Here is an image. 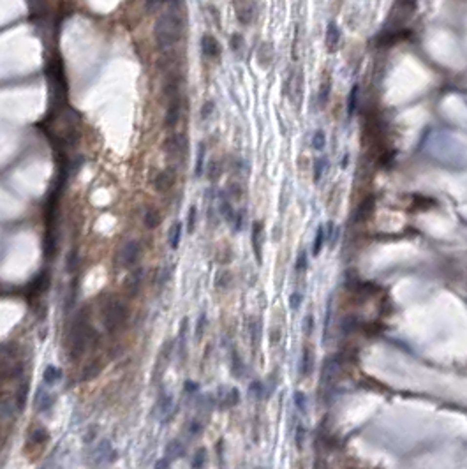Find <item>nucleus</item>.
I'll return each instance as SVG.
<instances>
[{
  "label": "nucleus",
  "mask_w": 467,
  "mask_h": 469,
  "mask_svg": "<svg viewBox=\"0 0 467 469\" xmlns=\"http://www.w3.org/2000/svg\"><path fill=\"white\" fill-rule=\"evenodd\" d=\"M97 374H99V367L94 363V365H90V367H86V369H85V376H83V379H85V381H88V379L95 378Z\"/></svg>",
  "instance_id": "44"
},
{
  "label": "nucleus",
  "mask_w": 467,
  "mask_h": 469,
  "mask_svg": "<svg viewBox=\"0 0 467 469\" xmlns=\"http://www.w3.org/2000/svg\"><path fill=\"white\" fill-rule=\"evenodd\" d=\"M48 284H50V276L46 274V272H42V274H39L37 276V279L34 280V288H36V291H46V288H48Z\"/></svg>",
  "instance_id": "25"
},
{
  "label": "nucleus",
  "mask_w": 467,
  "mask_h": 469,
  "mask_svg": "<svg viewBox=\"0 0 467 469\" xmlns=\"http://www.w3.org/2000/svg\"><path fill=\"white\" fill-rule=\"evenodd\" d=\"M203 170H205V145H199V150H198V161H196V168H194V173H196V176H201L203 175Z\"/></svg>",
  "instance_id": "26"
},
{
  "label": "nucleus",
  "mask_w": 467,
  "mask_h": 469,
  "mask_svg": "<svg viewBox=\"0 0 467 469\" xmlns=\"http://www.w3.org/2000/svg\"><path fill=\"white\" fill-rule=\"evenodd\" d=\"M48 430H46L44 427H39V428H34L30 434V441L36 443V445H41V443H46L48 441Z\"/></svg>",
  "instance_id": "24"
},
{
  "label": "nucleus",
  "mask_w": 467,
  "mask_h": 469,
  "mask_svg": "<svg viewBox=\"0 0 467 469\" xmlns=\"http://www.w3.org/2000/svg\"><path fill=\"white\" fill-rule=\"evenodd\" d=\"M297 445L298 447H303V441H305V428H303V425H298L297 428Z\"/></svg>",
  "instance_id": "47"
},
{
  "label": "nucleus",
  "mask_w": 467,
  "mask_h": 469,
  "mask_svg": "<svg viewBox=\"0 0 467 469\" xmlns=\"http://www.w3.org/2000/svg\"><path fill=\"white\" fill-rule=\"evenodd\" d=\"M180 120V95L171 97L170 104H168V111H166V127L173 129Z\"/></svg>",
  "instance_id": "9"
},
{
  "label": "nucleus",
  "mask_w": 467,
  "mask_h": 469,
  "mask_svg": "<svg viewBox=\"0 0 467 469\" xmlns=\"http://www.w3.org/2000/svg\"><path fill=\"white\" fill-rule=\"evenodd\" d=\"M201 48H203V53H205V57H208V59H215V57H219V55H220L219 43H217L215 37H212V36L203 37Z\"/></svg>",
  "instance_id": "12"
},
{
  "label": "nucleus",
  "mask_w": 467,
  "mask_h": 469,
  "mask_svg": "<svg viewBox=\"0 0 467 469\" xmlns=\"http://www.w3.org/2000/svg\"><path fill=\"white\" fill-rule=\"evenodd\" d=\"M141 279H143V270H141V268L134 270L129 277H127V282H126V284H127V289H129V295H130V297H134V295L138 293L139 284H141Z\"/></svg>",
  "instance_id": "18"
},
{
  "label": "nucleus",
  "mask_w": 467,
  "mask_h": 469,
  "mask_svg": "<svg viewBox=\"0 0 467 469\" xmlns=\"http://www.w3.org/2000/svg\"><path fill=\"white\" fill-rule=\"evenodd\" d=\"M175 413V407H173V397L170 393H161L157 404H155V415L157 418H161L162 422H166L168 418H171Z\"/></svg>",
  "instance_id": "7"
},
{
  "label": "nucleus",
  "mask_w": 467,
  "mask_h": 469,
  "mask_svg": "<svg viewBox=\"0 0 467 469\" xmlns=\"http://www.w3.org/2000/svg\"><path fill=\"white\" fill-rule=\"evenodd\" d=\"M219 210H220V213H222V217H224V219H226L228 222H233V221H234V213H236V212H234L233 207H231V203H229V201H228L226 198L220 199Z\"/></svg>",
  "instance_id": "22"
},
{
  "label": "nucleus",
  "mask_w": 467,
  "mask_h": 469,
  "mask_svg": "<svg viewBox=\"0 0 467 469\" xmlns=\"http://www.w3.org/2000/svg\"><path fill=\"white\" fill-rule=\"evenodd\" d=\"M95 341V330L92 328L86 318L83 314L76 318V321L72 323L71 335H69V357L72 362H76L78 358L83 357L86 346Z\"/></svg>",
  "instance_id": "2"
},
{
  "label": "nucleus",
  "mask_w": 467,
  "mask_h": 469,
  "mask_svg": "<svg viewBox=\"0 0 467 469\" xmlns=\"http://www.w3.org/2000/svg\"><path fill=\"white\" fill-rule=\"evenodd\" d=\"M139 242H136V240H129V242H126L124 244V247L120 249V253H118V261H120L122 266H132L136 263V259H138L139 256Z\"/></svg>",
  "instance_id": "6"
},
{
  "label": "nucleus",
  "mask_w": 467,
  "mask_h": 469,
  "mask_svg": "<svg viewBox=\"0 0 467 469\" xmlns=\"http://www.w3.org/2000/svg\"><path fill=\"white\" fill-rule=\"evenodd\" d=\"M184 386H185V392H187V393H196V392H198L199 384L194 383V381H185Z\"/></svg>",
  "instance_id": "48"
},
{
  "label": "nucleus",
  "mask_w": 467,
  "mask_h": 469,
  "mask_svg": "<svg viewBox=\"0 0 467 469\" xmlns=\"http://www.w3.org/2000/svg\"><path fill=\"white\" fill-rule=\"evenodd\" d=\"M305 270H307V253L305 251H301L300 256H298V259H297V272L298 274H303Z\"/></svg>",
  "instance_id": "39"
},
{
  "label": "nucleus",
  "mask_w": 467,
  "mask_h": 469,
  "mask_svg": "<svg viewBox=\"0 0 467 469\" xmlns=\"http://www.w3.org/2000/svg\"><path fill=\"white\" fill-rule=\"evenodd\" d=\"M205 459H207V450L205 448H198V451L194 453V459H192V468H203L205 466Z\"/></svg>",
  "instance_id": "32"
},
{
  "label": "nucleus",
  "mask_w": 467,
  "mask_h": 469,
  "mask_svg": "<svg viewBox=\"0 0 467 469\" xmlns=\"http://www.w3.org/2000/svg\"><path fill=\"white\" fill-rule=\"evenodd\" d=\"M205 326H207V316H205V312H203L201 316L198 318V323H196V341H199V339L203 337Z\"/></svg>",
  "instance_id": "35"
},
{
  "label": "nucleus",
  "mask_w": 467,
  "mask_h": 469,
  "mask_svg": "<svg viewBox=\"0 0 467 469\" xmlns=\"http://www.w3.org/2000/svg\"><path fill=\"white\" fill-rule=\"evenodd\" d=\"M212 111H213V103H207L205 106H203L201 117H203V118H208V117H210Z\"/></svg>",
  "instance_id": "49"
},
{
  "label": "nucleus",
  "mask_w": 467,
  "mask_h": 469,
  "mask_svg": "<svg viewBox=\"0 0 467 469\" xmlns=\"http://www.w3.org/2000/svg\"><path fill=\"white\" fill-rule=\"evenodd\" d=\"M358 90H360L358 85H355L351 88L349 99H347V115H353V113H355L356 103H358Z\"/></svg>",
  "instance_id": "27"
},
{
  "label": "nucleus",
  "mask_w": 467,
  "mask_h": 469,
  "mask_svg": "<svg viewBox=\"0 0 467 469\" xmlns=\"http://www.w3.org/2000/svg\"><path fill=\"white\" fill-rule=\"evenodd\" d=\"M252 247H254V253H256L257 261H261V247H263V224L261 222H254L252 226Z\"/></svg>",
  "instance_id": "13"
},
{
  "label": "nucleus",
  "mask_w": 467,
  "mask_h": 469,
  "mask_svg": "<svg viewBox=\"0 0 467 469\" xmlns=\"http://www.w3.org/2000/svg\"><path fill=\"white\" fill-rule=\"evenodd\" d=\"M42 379H44V383L48 384V386H55V384L60 383V379H62V370L55 365H48L44 369Z\"/></svg>",
  "instance_id": "16"
},
{
  "label": "nucleus",
  "mask_w": 467,
  "mask_h": 469,
  "mask_svg": "<svg viewBox=\"0 0 467 469\" xmlns=\"http://www.w3.org/2000/svg\"><path fill=\"white\" fill-rule=\"evenodd\" d=\"M185 453V447H184V443L180 441V439H171L170 443H168V447H166V457L170 460H176V459H180V457L184 455Z\"/></svg>",
  "instance_id": "14"
},
{
  "label": "nucleus",
  "mask_w": 467,
  "mask_h": 469,
  "mask_svg": "<svg viewBox=\"0 0 467 469\" xmlns=\"http://www.w3.org/2000/svg\"><path fill=\"white\" fill-rule=\"evenodd\" d=\"M53 404H55V397L48 392V388L41 386L36 393V409L41 411V413H44V411L50 409Z\"/></svg>",
  "instance_id": "10"
},
{
  "label": "nucleus",
  "mask_w": 467,
  "mask_h": 469,
  "mask_svg": "<svg viewBox=\"0 0 467 469\" xmlns=\"http://www.w3.org/2000/svg\"><path fill=\"white\" fill-rule=\"evenodd\" d=\"M170 276H171V268H168V266H164L161 272H159V289L164 288V284H166L168 280H170Z\"/></svg>",
  "instance_id": "38"
},
{
  "label": "nucleus",
  "mask_w": 467,
  "mask_h": 469,
  "mask_svg": "<svg viewBox=\"0 0 467 469\" xmlns=\"http://www.w3.org/2000/svg\"><path fill=\"white\" fill-rule=\"evenodd\" d=\"M251 395H254L256 399H261V395H263V384L254 381V383L251 384Z\"/></svg>",
  "instance_id": "45"
},
{
  "label": "nucleus",
  "mask_w": 467,
  "mask_h": 469,
  "mask_svg": "<svg viewBox=\"0 0 467 469\" xmlns=\"http://www.w3.org/2000/svg\"><path fill=\"white\" fill-rule=\"evenodd\" d=\"M180 136L178 134H170L166 138V141H164V150H166L170 155H173V153L180 152Z\"/></svg>",
  "instance_id": "21"
},
{
  "label": "nucleus",
  "mask_w": 467,
  "mask_h": 469,
  "mask_svg": "<svg viewBox=\"0 0 467 469\" xmlns=\"http://www.w3.org/2000/svg\"><path fill=\"white\" fill-rule=\"evenodd\" d=\"M328 95H330V78H324L323 83H321V90H319V104H321V106L326 104Z\"/></svg>",
  "instance_id": "29"
},
{
  "label": "nucleus",
  "mask_w": 467,
  "mask_h": 469,
  "mask_svg": "<svg viewBox=\"0 0 467 469\" xmlns=\"http://www.w3.org/2000/svg\"><path fill=\"white\" fill-rule=\"evenodd\" d=\"M301 300H303V295L298 293V291L297 293H293L291 297H289V307H291L293 311H297L298 307L301 305Z\"/></svg>",
  "instance_id": "40"
},
{
  "label": "nucleus",
  "mask_w": 467,
  "mask_h": 469,
  "mask_svg": "<svg viewBox=\"0 0 467 469\" xmlns=\"http://www.w3.org/2000/svg\"><path fill=\"white\" fill-rule=\"evenodd\" d=\"M171 466V460L168 459V457H164V459H159L157 462H155V468L162 469V468H170Z\"/></svg>",
  "instance_id": "50"
},
{
  "label": "nucleus",
  "mask_w": 467,
  "mask_h": 469,
  "mask_svg": "<svg viewBox=\"0 0 467 469\" xmlns=\"http://www.w3.org/2000/svg\"><path fill=\"white\" fill-rule=\"evenodd\" d=\"M180 240H182V222H173L170 231H168V245L175 251V249H178Z\"/></svg>",
  "instance_id": "15"
},
{
  "label": "nucleus",
  "mask_w": 467,
  "mask_h": 469,
  "mask_svg": "<svg viewBox=\"0 0 467 469\" xmlns=\"http://www.w3.org/2000/svg\"><path fill=\"white\" fill-rule=\"evenodd\" d=\"M295 401H297V407L301 411V413H305V393L303 392H297L295 393Z\"/></svg>",
  "instance_id": "42"
},
{
  "label": "nucleus",
  "mask_w": 467,
  "mask_h": 469,
  "mask_svg": "<svg viewBox=\"0 0 467 469\" xmlns=\"http://www.w3.org/2000/svg\"><path fill=\"white\" fill-rule=\"evenodd\" d=\"M339 39H340L339 27L335 25V23H330L328 27H326V48H328L330 51H333L335 48H337Z\"/></svg>",
  "instance_id": "17"
},
{
  "label": "nucleus",
  "mask_w": 467,
  "mask_h": 469,
  "mask_svg": "<svg viewBox=\"0 0 467 469\" xmlns=\"http://www.w3.org/2000/svg\"><path fill=\"white\" fill-rule=\"evenodd\" d=\"M324 168H326V159H318L314 163V182H319Z\"/></svg>",
  "instance_id": "36"
},
{
  "label": "nucleus",
  "mask_w": 467,
  "mask_h": 469,
  "mask_svg": "<svg viewBox=\"0 0 467 469\" xmlns=\"http://www.w3.org/2000/svg\"><path fill=\"white\" fill-rule=\"evenodd\" d=\"M184 0H168L159 11L155 20V43L162 53H171L182 39L184 32V16H182Z\"/></svg>",
  "instance_id": "1"
},
{
  "label": "nucleus",
  "mask_w": 467,
  "mask_h": 469,
  "mask_svg": "<svg viewBox=\"0 0 467 469\" xmlns=\"http://www.w3.org/2000/svg\"><path fill=\"white\" fill-rule=\"evenodd\" d=\"M370 210H372V198H367V199L363 201V203H361V205L358 207L355 219H356V221H361V217L367 215V213L370 212Z\"/></svg>",
  "instance_id": "28"
},
{
  "label": "nucleus",
  "mask_w": 467,
  "mask_h": 469,
  "mask_svg": "<svg viewBox=\"0 0 467 469\" xmlns=\"http://www.w3.org/2000/svg\"><path fill=\"white\" fill-rule=\"evenodd\" d=\"M323 244H324V226H319L314 238V244H312V254H314V256H318V254L321 253Z\"/></svg>",
  "instance_id": "23"
},
{
  "label": "nucleus",
  "mask_w": 467,
  "mask_h": 469,
  "mask_svg": "<svg viewBox=\"0 0 467 469\" xmlns=\"http://www.w3.org/2000/svg\"><path fill=\"white\" fill-rule=\"evenodd\" d=\"M78 266V251L76 249H72L71 253L67 254V270L69 272H74Z\"/></svg>",
  "instance_id": "37"
},
{
  "label": "nucleus",
  "mask_w": 467,
  "mask_h": 469,
  "mask_svg": "<svg viewBox=\"0 0 467 469\" xmlns=\"http://www.w3.org/2000/svg\"><path fill=\"white\" fill-rule=\"evenodd\" d=\"M196 222H198V210H196V207H191L189 215H187V233H194Z\"/></svg>",
  "instance_id": "30"
},
{
  "label": "nucleus",
  "mask_w": 467,
  "mask_h": 469,
  "mask_svg": "<svg viewBox=\"0 0 467 469\" xmlns=\"http://www.w3.org/2000/svg\"><path fill=\"white\" fill-rule=\"evenodd\" d=\"M127 316V311L124 303L118 302V300H113V302H108L103 309V323L104 328L108 332H115L117 328H120L124 325Z\"/></svg>",
  "instance_id": "3"
},
{
  "label": "nucleus",
  "mask_w": 467,
  "mask_h": 469,
  "mask_svg": "<svg viewBox=\"0 0 467 469\" xmlns=\"http://www.w3.org/2000/svg\"><path fill=\"white\" fill-rule=\"evenodd\" d=\"M95 438H97V427H95V425H90L85 430V434H83V443L90 445V443L95 441Z\"/></svg>",
  "instance_id": "34"
},
{
  "label": "nucleus",
  "mask_w": 467,
  "mask_h": 469,
  "mask_svg": "<svg viewBox=\"0 0 467 469\" xmlns=\"http://www.w3.org/2000/svg\"><path fill=\"white\" fill-rule=\"evenodd\" d=\"M143 222L149 230H155V228L161 224V213H159L155 208H147V212H145V217H143Z\"/></svg>",
  "instance_id": "19"
},
{
  "label": "nucleus",
  "mask_w": 467,
  "mask_h": 469,
  "mask_svg": "<svg viewBox=\"0 0 467 469\" xmlns=\"http://www.w3.org/2000/svg\"><path fill=\"white\" fill-rule=\"evenodd\" d=\"M173 184H175V171H173V170H164V171L159 173V175L155 176V180H153V187H155L159 192L170 191L171 187H173Z\"/></svg>",
  "instance_id": "8"
},
{
  "label": "nucleus",
  "mask_w": 467,
  "mask_h": 469,
  "mask_svg": "<svg viewBox=\"0 0 467 469\" xmlns=\"http://www.w3.org/2000/svg\"><path fill=\"white\" fill-rule=\"evenodd\" d=\"M233 360H231V369H233V374L236 376V378H240V376L243 374V363H242V360H240V357H238V353L236 351H233Z\"/></svg>",
  "instance_id": "31"
},
{
  "label": "nucleus",
  "mask_w": 467,
  "mask_h": 469,
  "mask_svg": "<svg viewBox=\"0 0 467 469\" xmlns=\"http://www.w3.org/2000/svg\"><path fill=\"white\" fill-rule=\"evenodd\" d=\"M201 428H203V425L199 424L198 420H192V422L189 424V427H187V430H189L191 436H198V434L201 432Z\"/></svg>",
  "instance_id": "43"
},
{
  "label": "nucleus",
  "mask_w": 467,
  "mask_h": 469,
  "mask_svg": "<svg viewBox=\"0 0 467 469\" xmlns=\"http://www.w3.org/2000/svg\"><path fill=\"white\" fill-rule=\"evenodd\" d=\"M324 141H326V138H324V132L323 131H316L314 136H312V147H314L316 150H323L324 149Z\"/></svg>",
  "instance_id": "33"
},
{
  "label": "nucleus",
  "mask_w": 467,
  "mask_h": 469,
  "mask_svg": "<svg viewBox=\"0 0 467 469\" xmlns=\"http://www.w3.org/2000/svg\"><path fill=\"white\" fill-rule=\"evenodd\" d=\"M314 370V353L309 346L303 347V353H301V362H300V372L303 378L310 376V372Z\"/></svg>",
  "instance_id": "11"
},
{
  "label": "nucleus",
  "mask_w": 467,
  "mask_h": 469,
  "mask_svg": "<svg viewBox=\"0 0 467 469\" xmlns=\"http://www.w3.org/2000/svg\"><path fill=\"white\" fill-rule=\"evenodd\" d=\"M312 330H314V320H312V316H307L305 323H303V332H305V335H310Z\"/></svg>",
  "instance_id": "46"
},
{
  "label": "nucleus",
  "mask_w": 467,
  "mask_h": 469,
  "mask_svg": "<svg viewBox=\"0 0 467 469\" xmlns=\"http://www.w3.org/2000/svg\"><path fill=\"white\" fill-rule=\"evenodd\" d=\"M220 402H222V406H226V407H233V406H236L240 402V393H238V390L236 388H229L228 392L220 397Z\"/></svg>",
  "instance_id": "20"
},
{
  "label": "nucleus",
  "mask_w": 467,
  "mask_h": 469,
  "mask_svg": "<svg viewBox=\"0 0 467 469\" xmlns=\"http://www.w3.org/2000/svg\"><path fill=\"white\" fill-rule=\"evenodd\" d=\"M236 18L243 25L254 21L256 18V0H233Z\"/></svg>",
  "instance_id": "4"
},
{
  "label": "nucleus",
  "mask_w": 467,
  "mask_h": 469,
  "mask_svg": "<svg viewBox=\"0 0 467 469\" xmlns=\"http://www.w3.org/2000/svg\"><path fill=\"white\" fill-rule=\"evenodd\" d=\"M208 178H212V180H215L217 176H219V163L217 161H210V164H208Z\"/></svg>",
  "instance_id": "41"
},
{
  "label": "nucleus",
  "mask_w": 467,
  "mask_h": 469,
  "mask_svg": "<svg viewBox=\"0 0 467 469\" xmlns=\"http://www.w3.org/2000/svg\"><path fill=\"white\" fill-rule=\"evenodd\" d=\"M90 457H92V460H94L95 464L113 462V460L117 459V451L113 450L111 441H109V439H103V441L94 448V451H92V455Z\"/></svg>",
  "instance_id": "5"
}]
</instances>
